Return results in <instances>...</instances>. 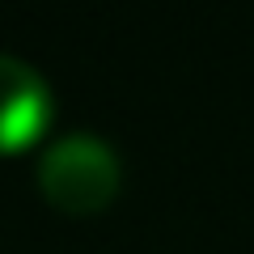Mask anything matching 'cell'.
Returning a JSON list of instances; mask_svg holds the SVG:
<instances>
[{"instance_id":"obj_2","label":"cell","mask_w":254,"mask_h":254,"mask_svg":"<svg viewBox=\"0 0 254 254\" xmlns=\"http://www.w3.org/2000/svg\"><path fill=\"white\" fill-rule=\"evenodd\" d=\"M55 123V93L30 60L0 51V157L43 144Z\"/></svg>"},{"instance_id":"obj_1","label":"cell","mask_w":254,"mask_h":254,"mask_svg":"<svg viewBox=\"0 0 254 254\" xmlns=\"http://www.w3.org/2000/svg\"><path fill=\"white\" fill-rule=\"evenodd\" d=\"M123 187L119 148L98 131H64L38 157V190L55 212L93 216L115 203Z\"/></svg>"}]
</instances>
